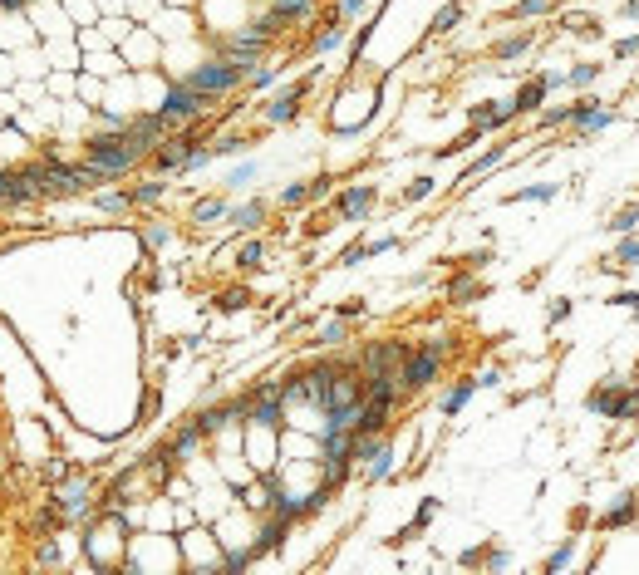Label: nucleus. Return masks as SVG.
Here are the masks:
<instances>
[{
    "label": "nucleus",
    "mask_w": 639,
    "mask_h": 575,
    "mask_svg": "<svg viewBox=\"0 0 639 575\" xmlns=\"http://www.w3.org/2000/svg\"><path fill=\"white\" fill-rule=\"evenodd\" d=\"M251 173H256V168H236L227 182H232V187H246V182H251Z\"/></svg>",
    "instance_id": "nucleus-36"
},
{
    "label": "nucleus",
    "mask_w": 639,
    "mask_h": 575,
    "mask_svg": "<svg viewBox=\"0 0 639 575\" xmlns=\"http://www.w3.org/2000/svg\"><path fill=\"white\" fill-rule=\"evenodd\" d=\"M472 295H482V286L472 276H453L448 281V300H472Z\"/></svg>",
    "instance_id": "nucleus-20"
},
{
    "label": "nucleus",
    "mask_w": 639,
    "mask_h": 575,
    "mask_svg": "<svg viewBox=\"0 0 639 575\" xmlns=\"http://www.w3.org/2000/svg\"><path fill=\"white\" fill-rule=\"evenodd\" d=\"M443 354H448V340H423L418 349H408L404 369H399V394L428 389V384L443 374Z\"/></svg>",
    "instance_id": "nucleus-1"
},
{
    "label": "nucleus",
    "mask_w": 639,
    "mask_h": 575,
    "mask_svg": "<svg viewBox=\"0 0 639 575\" xmlns=\"http://www.w3.org/2000/svg\"><path fill=\"white\" fill-rule=\"evenodd\" d=\"M536 123H541V128H571V104H551V109H541Z\"/></svg>",
    "instance_id": "nucleus-18"
},
{
    "label": "nucleus",
    "mask_w": 639,
    "mask_h": 575,
    "mask_svg": "<svg viewBox=\"0 0 639 575\" xmlns=\"http://www.w3.org/2000/svg\"><path fill=\"white\" fill-rule=\"evenodd\" d=\"M217 305H222V310H241V305H246V290H222Z\"/></svg>",
    "instance_id": "nucleus-31"
},
{
    "label": "nucleus",
    "mask_w": 639,
    "mask_h": 575,
    "mask_svg": "<svg viewBox=\"0 0 639 575\" xmlns=\"http://www.w3.org/2000/svg\"><path fill=\"white\" fill-rule=\"evenodd\" d=\"M217 99H207L202 89H192L187 79L182 84H173L168 94H163V104H158V118L168 123V128H187V123H197V118L207 114Z\"/></svg>",
    "instance_id": "nucleus-3"
},
{
    "label": "nucleus",
    "mask_w": 639,
    "mask_h": 575,
    "mask_svg": "<svg viewBox=\"0 0 639 575\" xmlns=\"http://www.w3.org/2000/svg\"><path fill=\"white\" fill-rule=\"evenodd\" d=\"M595 79H600V64H571V69H566V89H576V94L590 89Z\"/></svg>",
    "instance_id": "nucleus-14"
},
{
    "label": "nucleus",
    "mask_w": 639,
    "mask_h": 575,
    "mask_svg": "<svg viewBox=\"0 0 639 575\" xmlns=\"http://www.w3.org/2000/svg\"><path fill=\"white\" fill-rule=\"evenodd\" d=\"M281 202H286V207H300V202H310V187H300V182H295V187H286V192H281Z\"/></svg>",
    "instance_id": "nucleus-30"
},
{
    "label": "nucleus",
    "mask_w": 639,
    "mask_h": 575,
    "mask_svg": "<svg viewBox=\"0 0 639 575\" xmlns=\"http://www.w3.org/2000/svg\"><path fill=\"white\" fill-rule=\"evenodd\" d=\"M615 59H639V35H625V40H615Z\"/></svg>",
    "instance_id": "nucleus-28"
},
{
    "label": "nucleus",
    "mask_w": 639,
    "mask_h": 575,
    "mask_svg": "<svg viewBox=\"0 0 639 575\" xmlns=\"http://www.w3.org/2000/svg\"><path fill=\"white\" fill-rule=\"evenodd\" d=\"M158 197H163V182H143V187H133L128 202H158Z\"/></svg>",
    "instance_id": "nucleus-26"
},
{
    "label": "nucleus",
    "mask_w": 639,
    "mask_h": 575,
    "mask_svg": "<svg viewBox=\"0 0 639 575\" xmlns=\"http://www.w3.org/2000/svg\"><path fill=\"white\" fill-rule=\"evenodd\" d=\"M266 217V202H251V207H236L232 212V227H256Z\"/></svg>",
    "instance_id": "nucleus-21"
},
{
    "label": "nucleus",
    "mask_w": 639,
    "mask_h": 575,
    "mask_svg": "<svg viewBox=\"0 0 639 575\" xmlns=\"http://www.w3.org/2000/svg\"><path fill=\"white\" fill-rule=\"evenodd\" d=\"M497 163H502V148H492V153H482V158H477V163H472V168H467V173H463V182H467V177H477V173H487V168H497Z\"/></svg>",
    "instance_id": "nucleus-25"
},
{
    "label": "nucleus",
    "mask_w": 639,
    "mask_h": 575,
    "mask_svg": "<svg viewBox=\"0 0 639 575\" xmlns=\"http://www.w3.org/2000/svg\"><path fill=\"white\" fill-rule=\"evenodd\" d=\"M556 197V187L551 182H541V187H522V192H512V202H551Z\"/></svg>",
    "instance_id": "nucleus-22"
},
{
    "label": "nucleus",
    "mask_w": 639,
    "mask_h": 575,
    "mask_svg": "<svg viewBox=\"0 0 639 575\" xmlns=\"http://www.w3.org/2000/svg\"><path fill=\"white\" fill-rule=\"evenodd\" d=\"M610 305H625V310H639V290H620Z\"/></svg>",
    "instance_id": "nucleus-33"
},
{
    "label": "nucleus",
    "mask_w": 639,
    "mask_h": 575,
    "mask_svg": "<svg viewBox=\"0 0 639 575\" xmlns=\"http://www.w3.org/2000/svg\"><path fill=\"white\" fill-rule=\"evenodd\" d=\"M620 20H639V0H620Z\"/></svg>",
    "instance_id": "nucleus-34"
},
{
    "label": "nucleus",
    "mask_w": 639,
    "mask_h": 575,
    "mask_svg": "<svg viewBox=\"0 0 639 575\" xmlns=\"http://www.w3.org/2000/svg\"><path fill=\"white\" fill-rule=\"evenodd\" d=\"M635 521H639V492H620V502L595 521V531L610 536V531H625V526H635Z\"/></svg>",
    "instance_id": "nucleus-7"
},
{
    "label": "nucleus",
    "mask_w": 639,
    "mask_h": 575,
    "mask_svg": "<svg viewBox=\"0 0 639 575\" xmlns=\"http://www.w3.org/2000/svg\"><path fill=\"white\" fill-rule=\"evenodd\" d=\"M241 79H246V64H236V59H227V55H212L207 64H197V69L187 74V84H192V89H202L207 99L232 94Z\"/></svg>",
    "instance_id": "nucleus-4"
},
{
    "label": "nucleus",
    "mask_w": 639,
    "mask_h": 575,
    "mask_svg": "<svg viewBox=\"0 0 639 575\" xmlns=\"http://www.w3.org/2000/svg\"><path fill=\"white\" fill-rule=\"evenodd\" d=\"M463 20V5H448V10H438V20H433V35H443V30H453Z\"/></svg>",
    "instance_id": "nucleus-24"
},
{
    "label": "nucleus",
    "mask_w": 639,
    "mask_h": 575,
    "mask_svg": "<svg viewBox=\"0 0 639 575\" xmlns=\"http://www.w3.org/2000/svg\"><path fill=\"white\" fill-rule=\"evenodd\" d=\"M138 158H143V148H138L123 128H118V133H99V138L89 143V163H94L104 177H123Z\"/></svg>",
    "instance_id": "nucleus-2"
},
{
    "label": "nucleus",
    "mask_w": 639,
    "mask_h": 575,
    "mask_svg": "<svg viewBox=\"0 0 639 575\" xmlns=\"http://www.w3.org/2000/svg\"><path fill=\"white\" fill-rule=\"evenodd\" d=\"M546 94H551V89H546V84H541V74H536V79H526L522 89H517V99H512V109H517V114H541V104H546Z\"/></svg>",
    "instance_id": "nucleus-11"
},
{
    "label": "nucleus",
    "mask_w": 639,
    "mask_h": 575,
    "mask_svg": "<svg viewBox=\"0 0 639 575\" xmlns=\"http://www.w3.org/2000/svg\"><path fill=\"white\" fill-rule=\"evenodd\" d=\"M630 418H639V389H630Z\"/></svg>",
    "instance_id": "nucleus-37"
},
{
    "label": "nucleus",
    "mask_w": 639,
    "mask_h": 575,
    "mask_svg": "<svg viewBox=\"0 0 639 575\" xmlns=\"http://www.w3.org/2000/svg\"><path fill=\"white\" fill-rule=\"evenodd\" d=\"M615 123V109L605 104V99H595V94H576L571 99V133L576 138H595V133H605Z\"/></svg>",
    "instance_id": "nucleus-5"
},
{
    "label": "nucleus",
    "mask_w": 639,
    "mask_h": 575,
    "mask_svg": "<svg viewBox=\"0 0 639 575\" xmlns=\"http://www.w3.org/2000/svg\"><path fill=\"white\" fill-rule=\"evenodd\" d=\"M364 10V0H340V20H349V15H359Z\"/></svg>",
    "instance_id": "nucleus-35"
},
{
    "label": "nucleus",
    "mask_w": 639,
    "mask_h": 575,
    "mask_svg": "<svg viewBox=\"0 0 639 575\" xmlns=\"http://www.w3.org/2000/svg\"><path fill=\"white\" fill-rule=\"evenodd\" d=\"M217 217H227V202H197V212H192V222H217Z\"/></svg>",
    "instance_id": "nucleus-23"
},
{
    "label": "nucleus",
    "mask_w": 639,
    "mask_h": 575,
    "mask_svg": "<svg viewBox=\"0 0 639 575\" xmlns=\"http://www.w3.org/2000/svg\"><path fill=\"white\" fill-rule=\"evenodd\" d=\"M566 315H571V300H551V310H546V320H551V325H561Z\"/></svg>",
    "instance_id": "nucleus-32"
},
{
    "label": "nucleus",
    "mask_w": 639,
    "mask_h": 575,
    "mask_svg": "<svg viewBox=\"0 0 639 575\" xmlns=\"http://www.w3.org/2000/svg\"><path fill=\"white\" fill-rule=\"evenodd\" d=\"M605 261H610V266H620V271H625V266H639V236H635V231H625Z\"/></svg>",
    "instance_id": "nucleus-12"
},
{
    "label": "nucleus",
    "mask_w": 639,
    "mask_h": 575,
    "mask_svg": "<svg viewBox=\"0 0 639 575\" xmlns=\"http://www.w3.org/2000/svg\"><path fill=\"white\" fill-rule=\"evenodd\" d=\"M585 408H590L595 418H630V384H625V379L595 384L590 399H585Z\"/></svg>",
    "instance_id": "nucleus-6"
},
{
    "label": "nucleus",
    "mask_w": 639,
    "mask_h": 575,
    "mask_svg": "<svg viewBox=\"0 0 639 575\" xmlns=\"http://www.w3.org/2000/svg\"><path fill=\"white\" fill-rule=\"evenodd\" d=\"M236 266H246V271H251V266H261V241H246V246H241V256H236Z\"/></svg>",
    "instance_id": "nucleus-27"
},
{
    "label": "nucleus",
    "mask_w": 639,
    "mask_h": 575,
    "mask_svg": "<svg viewBox=\"0 0 639 575\" xmlns=\"http://www.w3.org/2000/svg\"><path fill=\"white\" fill-rule=\"evenodd\" d=\"M531 40H536L531 30H522V35H512V40H502V45H497V59H522L526 50H531Z\"/></svg>",
    "instance_id": "nucleus-17"
},
{
    "label": "nucleus",
    "mask_w": 639,
    "mask_h": 575,
    "mask_svg": "<svg viewBox=\"0 0 639 575\" xmlns=\"http://www.w3.org/2000/svg\"><path fill=\"white\" fill-rule=\"evenodd\" d=\"M345 340V320H330L325 330H320V345H340Z\"/></svg>",
    "instance_id": "nucleus-29"
},
{
    "label": "nucleus",
    "mask_w": 639,
    "mask_h": 575,
    "mask_svg": "<svg viewBox=\"0 0 639 575\" xmlns=\"http://www.w3.org/2000/svg\"><path fill=\"white\" fill-rule=\"evenodd\" d=\"M305 89H310V79H300V84H291L286 94H276V99L266 104V123H291V118L300 114V99H305Z\"/></svg>",
    "instance_id": "nucleus-9"
},
{
    "label": "nucleus",
    "mask_w": 639,
    "mask_h": 575,
    "mask_svg": "<svg viewBox=\"0 0 639 575\" xmlns=\"http://www.w3.org/2000/svg\"><path fill=\"white\" fill-rule=\"evenodd\" d=\"M512 118H517L512 104H477V109H472V128H487V133H492V128H507Z\"/></svg>",
    "instance_id": "nucleus-10"
},
{
    "label": "nucleus",
    "mask_w": 639,
    "mask_h": 575,
    "mask_svg": "<svg viewBox=\"0 0 639 575\" xmlns=\"http://www.w3.org/2000/svg\"><path fill=\"white\" fill-rule=\"evenodd\" d=\"M472 394H477V379H463V384H453V389L443 394V413H458V408H463Z\"/></svg>",
    "instance_id": "nucleus-16"
},
{
    "label": "nucleus",
    "mask_w": 639,
    "mask_h": 575,
    "mask_svg": "<svg viewBox=\"0 0 639 575\" xmlns=\"http://www.w3.org/2000/svg\"><path fill=\"white\" fill-rule=\"evenodd\" d=\"M369 207H374V187H369V182H354V187H345V192L335 197V212H340L345 222L369 217Z\"/></svg>",
    "instance_id": "nucleus-8"
},
{
    "label": "nucleus",
    "mask_w": 639,
    "mask_h": 575,
    "mask_svg": "<svg viewBox=\"0 0 639 575\" xmlns=\"http://www.w3.org/2000/svg\"><path fill=\"white\" fill-rule=\"evenodd\" d=\"M556 5H561V0H522V5L512 10V20H541V15H556Z\"/></svg>",
    "instance_id": "nucleus-15"
},
{
    "label": "nucleus",
    "mask_w": 639,
    "mask_h": 575,
    "mask_svg": "<svg viewBox=\"0 0 639 575\" xmlns=\"http://www.w3.org/2000/svg\"><path fill=\"white\" fill-rule=\"evenodd\" d=\"M576 541H581V536H571L566 546H556V551L546 556V571H566V566H571V556H576Z\"/></svg>",
    "instance_id": "nucleus-19"
},
{
    "label": "nucleus",
    "mask_w": 639,
    "mask_h": 575,
    "mask_svg": "<svg viewBox=\"0 0 639 575\" xmlns=\"http://www.w3.org/2000/svg\"><path fill=\"white\" fill-rule=\"evenodd\" d=\"M600 227L610 231V236H625V231H639V202L635 207H620V212H610Z\"/></svg>",
    "instance_id": "nucleus-13"
}]
</instances>
